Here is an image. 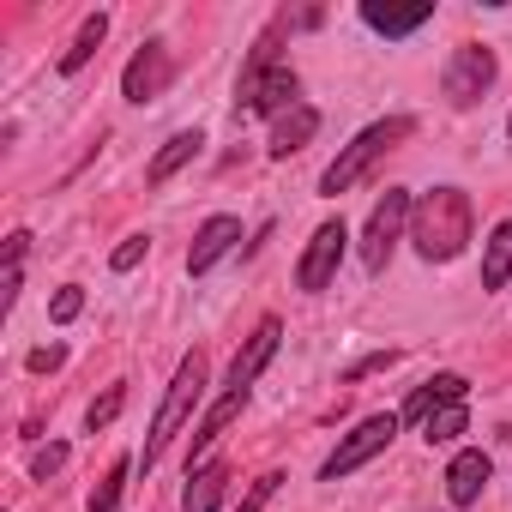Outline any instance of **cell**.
<instances>
[{
    "mask_svg": "<svg viewBox=\"0 0 512 512\" xmlns=\"http://www.w3.org/2000/svg\"><path fill=\"white\" fill-rule=\"evenodd\" d=\"M512 284V217L494 223L488 247H482V290H506Z\"/></svg>",
    "mask_w": 512,
    "mask_h": 512,
    "instance_id": "obj_18",
    "label": "cell"
},
{
    "mask_svg": "<svg viewBox=\"0 0 512 512\" xmlns=\"http://www.w3.org/2000/svg\"><path fill=\"white\" fill-rule=\"evenodd\" d=\"M464 392H470L464 374H434V380H422V386L410 392V404L398 410V422H428L440 404H464Z\"/></svg>",
    "mask_w": 512,
    "mask_h": 512,
    "instance_id": "obj_13",
    "label": "cell"
},
{
    "mask_svg": "<svg viewBox=\"0 0 512 512\" xmlns=\"http://www.w3.org/2000/svg\"><path fill=\"white\" fill-rule=\"evenodd\" d=\"M488 452L482 446H470V452H458L452 464H446V500L452 506H476L482 500V488H488Z\"/></svg>",
    "mask_w": 512,
    "mask_h": 512,
    "instance_id": "obj_11",
    "label": "cell"
},
{
    "mask_svg": "<svg viewBox=\"0 0 512 512\" xmlns=\"http://www.w3.org/2000/svg\"><path fill=\"white\" fill-rule=\"evenodd\" d=\"M145 247H151V241H145V235H127V241H121V247H115V253H109V266H115V272H133V266H139V260H145Z\"/></svg>",
    "mask_w": 512,
    "mask_h": 512,
    "instance_id": "obj_25",
    "label": "cell"
},
{
    "mask_svg": "<svg viewBox=\"0 0 512 512\" xmlns=\"http://www.w3.org/2000/svg\"><path fill=\"white\" fill-rule=\"evenodd\" d=\"M410 193L404 187H386L380 193V205L368 211V229H362V266L368 272H386L392 266V247L404 241V229H410Z\"/></svg>",
    "mask_w": 512,
    "mask_h": 512,
    "instance_id": "obj_6",
    "label": "cell"
},
{
    "mask_svg": "<svg viewBox=\"0 0 512 512\" xmlns=\"http://www.w3.org/2000/svg\"><path fill=\"white\" fill-rule=\"evenodd\" d=\"M241 404H247V392H241V386H223V392H217V404H211V410L193 422V458L217 446V434H223V428L241 416Z\"/></svg>",
    "mask_w": 512,
    "mask_h": 512,
    "instance_id": "obj_17",
    "label": "cell"
},
{
    "mask_svg": "<svg viewBox=\"0 0 512 512\" xmlns=\"http://www.w3.org/2000/svg\"><path fill=\"white\" fill-rule=\"evenodd\" d=\"M25 253H31V235L13 229V235H7V266H25Z\"/></svg>",
    "mask_w": 512,
    "mask_h": 512,
    "instance_id": "obj_29",
    "label": "cell"
},
{
    "mask_svg": "<svg viewBox=\"0 0 512 512\" xmlns=\"http://www.w3.org/2000/svg\"><path fill=\"white\" fill-rule=\"evenodd\" d=\"M199 151H205V133H199V127H187V133H169V139H163V151L145 163V187H163V181H169L175 169H187Z\"/></svg>",
    "mask_w": 512,
    "mask_h": 512,
    "instance_id": "obj_15",
    "label": "cell"
},
{
    "mask_svg": "<svg viewBox=\"0 0 512 512\" xmlns=\"http://www.w3.org/2000/svg\"><path fill=\"white\" fill-rule=\"evenodd\" d=\"M506 133H512V121H506Z\"/></svg>",
    "mask_w": 512,
    "mask_h": 512,
    "instance_id": "obj_30",
    "label": "cell"
},
{
    "mask_svg": "<svg viewBox=\"0 0 512 512\" xmlns=\"http://www.w3.org/2000/svg\"><path fill=\"white\" fill-rule=\"evenodd\" d=\"M392 362H398V350H374V356H368V362H356V368H350V374H344V380H350V386H356V380H362V374H380V368H392Z\"/></svg>",
    "mask_w": 512,
    "mask_h": 512,
    "instance_id": "obj_27",
    "label": "cell"
},
{
    "mask_svg": "<svg viewBox=\"0 0 512 512\" xmlns=\"http://www.w3.org/2000/svg\"><path fill=\"white\" fill-rule=\"evenodd\" d=\"M223 488H229V464H223V458H205L199 470H187V494H181V512H217Z\"/></svg>",
    "mask_w": 512,
    "mask_h": 512,
    "instance_id": "obj_16",
    "label": "cell"
},
{
    "mask_svg": "<svg viewBox=\"0 0 512 512\" xmlns=\"http://www.w3.org/2000/svg\"><path fill=\"white\" fill-rule=\"evenodd\" d=\"M344 247H350L344 217H326V223L314 229L308 253H302V266H296V290H308V296L332 290V278H338V266H344Z\"/></svg>",
    "mask_w": 512,
    "mask_h": 512,
    "instance_id": "obj_8",
    "label": "cell"
},
{
    "mask_svg": "<svg viewBox=\"0 0 512 512\" xmlns=\"http://www.w3.org/2000/svg\"><path fill=\"white\" fill-rule=\"evenodd\" d=\"M103 37H109V13H91L85 25H79V37H73V49L61 55V73H79L97 49H103Z\"/></svg>",
    "mask_w": 512,
    "mask_h": 512,
    "instance_id": "obj_19",
    "label": "cell"
},
{
    "mask_svg": "<svg viewBox=\"0 0 512 512\" xmlns=\"http://www.w3.org/2000/svg\"><path fill=\"white\" fill-rule=\"evenodd\" d=\"M169 85H175V55H169L157 37L139 43V55H133L127 73H121V97H127V103H157Z\"/></svg>",
    "mask_w": 512,
    "mask_h": 512,
    "instance_id": "obj_9",
    "label": "cell"
},
{
    "mask_svg": "<svg viewBox=\"0 0 512 512\" xmlns=\"http://www.w3.org/2000/svg\"><path fill=\"white\" fill-rule=\"evenodd\" d=\"M428 19H434L428 0H416V7H392V0H362V25H368V31H380V37H410V31H422Z\"/></svg>",
    "mask_w": 512,
    "mask_h": 512,
    "instance_id": "obj_12",
    "label": "cell"
},
{
    "mask_svg": "<svg viewBox=\"0 0 512 512\" xmlns=\"http://www.w3.org/2000/svg\"><path fill=\"white\" fill-rule=\"evenodd\" d=\"M127 470H133V458H115L109 476L85 494V506H91V512H115V506H121V488H127Z\"/></svg>",
    "mask_w": 512,
    "mask_h": 512,
    "instance_id": "obj_21",
    "label": "cell"
},
{
    "mask_svg": "<svg viewBox=\"0 0 512 512\" xmlns=\"http://www.w3.org/2000/svg\"><path fill=\"white\" fill-rule=\"evenodd\" d=\"M278 482H284V476H278V470H266V476H260V482H253V488H247V500H241V506H235V512H260V506H266V500H272V494H278Z\"/></svg>",
    "mask_w": 512,
    "mask_h": 512,
    "instance_id": "obj_26",
    "label": "cell"
},
{
    "mask_svg": "<svg viewBox=\"0 0 512 512\" xmlns=\"http://www.w3.org/2000/svg\"><path fill=\"white\" fill-rule=\"evenodd\" d=\"M241 247V217H229V211H217V217H205L199 229H193V247H187V272L193 278H205L223 253H235Z\"/></svg>",
    "mask_w": 512,
    "mask_h": 512,
    "instance_id": "obj_10",
    "label": "cell"
},
{
    "mask_svg": "<svg viewBox=\"0 0 512 512\" xmlns=\"http://www.w3.org/2000/svg\"><path fill=\"white\" fill-rule=\"evenodd\" d=\"M464 428H470V404H440V410L422 422V440H428V446H446V440H458Z\"/></svg>",
    "mask_w": 512,
    "mask_h": 512,
    "instance_id": "obj_20",
    "label": "cell"
},
{
    "mask_svg": "<svg viewBox=\"0 0 512 512\" xmlns=\"http://www.w3.org/2000/svg\"><path fill=\"white\" fill-rule=\"evenodd\" d=\"M61 464H67V446H61V440H49V446H37V452H31V476H37V482H49Z\"/></svg>",
    "mask_w": 512,
    "mask_h": 512,
    "instance_id": "obj_24",
    "label": "cell"
},
{
    "mask_svg": "<svg viewBox=\"0 0 512 512\" xmlns=\"http://www.w3.org/2000/svg\"><path fill=\"white\" fill-rule=\"evenodd\" d=\"M61 362H67V350H61V344H49V350H31V374H55Z\"/></svg>",
    "mask_w": 512,
    "mask_h": 512,
    "instance_id": "obj_28",
    "label": "cell"
},
{
    "mask_svg": "<svg viewBox=\"0 0 512 512\" xmlns=\"http://www.w3.org/2000/svg\"><path fill=\"white\" fill-rule=\"evenodd\" d=\"M79 314H85V290H79V284L55 290V302H49V320H55V326H73Z\"/></svg>",
    "mask_w": 512,
    "mask_h": 512,
    "instance_id": "obj_23",
    "label": "cell"
},
{
    "mask_svg": "<svg viewBox=\"0 0 512 512\" xmlns=\"http://www.w3.org/2000/svg\"><path fill=\"white\" fill-rule=\"evenodd\" d=\"M205 398V350H187L181 356V368H175V380H169V398H163V410L151 416V434H145V470L169 452V440L181 434V422L193 416V404Z\"/></svg>",
    "mask_w": 512,
    "mask_h": 512,
    "instance_id": "obj_4",
    "label": "cell"
},
{
    "mask_svg": "<svg viewBox=\"0 0 512 512\" xmlns=\"http://www.w3.org/2000/svg\"><path fill=\"white\" fill-rule=\"evenodd\" d=\"M410 133H416V121H410V115H386V121L362 127V133H356V139H350V145H344L332 163H326V175H320V193H326V199L350 193V187H356V181H368V169H374L386 151H398Z\"/></svg>",
    "mask_w": 512,
    "mask_h": 512,
    "instance_id": "obj_3",
    "label": "cell"
},
{
    "mask_svg": "<svg viewBox=\"0 0 512 512\" xmlns=\"http://www.w3.org/2000/svg\"><path fill=\"white\" fill-rule=\"evenodd\" d=\"M121 404H127V386H109V392L85 410V428H91V434H97V428H109V422L121 416Z\"/></svg>",
    "mask_w": 512,
    "mask_h": 512,
    "instance_id": "obj_22",
    "label": "cell"
},
{
    "mask_svg": "<svg viewBox=\"0 0 512 512\" xmlns=\"http://www.w3.org/2000/svg\"><path fill=\"white\" fill-rule=\"evenodd\" d=\"M392 434H398V416L392 410H380V416H362L344 440H338V452L320 464V482H344L350 470H362L368 458H380L386 446H392Z\"/></svg>",
    "mask_w": 512,
    "mask_h": 512,
    "instance_id": "obj_7",
    "label": "cell"
},
{
    "mask_svg": "<svg viewBox=\"0 0 512 512\" xmlns=\"http://www.w3.org/2000/svg\"><path fill=\"white\" fill-rule=\"evenodd\" d=\"M470 229H476V205L464 187H434L410 205V247L422 253L428 266H446L470 247Z\"/></svg>",
    "mask_w": 512,
    "mask_h": 512,
    "instance_id": "obj_1",
    "label": "cell"
},
{
    "mask_svg": "<svg viewBox=\"0 0 512 512\" xmlns=\"http://www.w3.org/2000/svg\"><path fill=\"white\" fill-rule=\"evenodd\" d=\"M314 133H320V109H308V103H296L290 115H278V121H272V145H266V151H272V157L284 163V157H296V151H308V139H314Z\"/></svg>",
    "mask_w": 512,
    "mask_h": 512,
    "instance_id": "obj_14",
    "label": "cell"
},
{
    "mask_svg": "<svg viewBox=\"0 0 512 512\" xmlns=\"http://www.w3.org/2000/svg\"><path fill=\"white\" fill-rule=\"evenodd\" d=\"M494 79H500L494 49H488V43H458V49L446 55L440 91H446V103H452V109H470V103H482V97H488V85H494Z\"/></svg>",
    "mask_w": 512,
    "mask_h": 512,
    "instance_id": "obj_5",
    "label": "cell"
},
{
    "mask_svg": "<svg viewBox=\"0 0 512 512\" xmlns=\"http://www.w3.org/2000/svg\"><path fill=\"white\" fill-rule=\"evenodd\" d=\"M302 97V79L290 73V61L278 55V31L253 43V55L241 61V79H235V109L241 115H290Z\"/></svg>",
    "mask_w": 512,
    "mask_h": 512,
    "instance_id": "obj_2",
    "label": "cell"
}]
</instances>
